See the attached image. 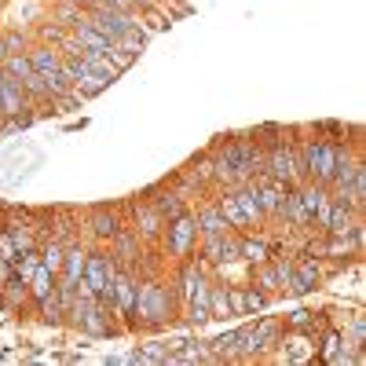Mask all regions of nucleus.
<instances>
[{
	"instance_id": "1",
	"label": "nucleus",
	"mask_w": 366,
	"mask_h": 366,
	"mask_svg": "<svg viewBox=\"0 0 366 366\" xmlns=\"http://www.w3.org/2000/svg\"><path fill=\"white\" fill-rule=\"evenodd\" d=\"M172 308H176V293L165 290L154 279H147L136 290V300H132V312L129 315H132L136 326H162V322L172 319Z\"/></svg>"
},
{
	"instance_id": "34",
	"label": "nucleus",
	"mask_w": 366,
	"mask_h": 366,
	"mask_svg": "<svg viewBox=\"0 0 366 366\" xmlns=\"http://www.w3.org/2000/svg\"><path fill=\"white\" fill-rule=\"evenodd\" d=\"M4 37V48H8V55H19V51H26V34H19V29H11V34H0Z\"/></svg>"
},
{
	"instance_id": "28",
	"label": "nucleus",
	"mask_w": 366,
	"mask_h": 366,
	"mask_svg": "<svg viewBox=\"0 0 366 366\" xmlns=\"http://www.w3.org/2000/svg\"><path fill=\"white\" fill-rule=\"evenodd\" d=\"M187 176H194L202 187H209V183H217V169H212V158L209 154H202V158H194L191 165H187Z\"/></svg>"
},
{
	"instance_id": "32",
	"label": "nucleus",
	"mask_w": 366,
	"mask_h": 366,
	"mask_svg": "<svg viewBox=\"0 0 366 366\" xmlns=\"http://www.w3.org/2000/svg\"><path fill=\"white\" fill-rule=\"evenodd\" d=\"M41 37H44L48 44H55V48H59V44H63V41L70 37V29H66V26H41Z\"/></svg>"
},
{
	"instance_id": "14",
	"label": "nucleus",
	"mask_w": 366,
	"mask_h": 366,
	"mask_svg": "<svg viewBox=\"0 0 366 366\" xmlns=\"http://www.w3.org/2000/svg\"><path fill=\"white\" fill-rule=\"evenodd\" d=\"M355 220H359V212H355L352 205H345V202L333 198V205H330V212H326V224H322V227H326L330 234H348Z\"/></svg>"
},
{
	"instance_id": "35",
	"label": "nucleus",
	"mask_w": 366,
	"mask_h": 366,
	"mask_svg": "<svg viewBox=\"0 0 366 366\" xmlns=\"http://www.w3.org/2000/svg\"><path fill=\"white\" fill-rule=\"evenodd\" d=\"M352 337H355V345H366V319L362 315H355V322H352Z\"/></svg>"
},
{
	"instance_id": "31",
	"label": "nucleus",
	"mask_w": 366,
	"mask_h": 366,
	"mask_svg": "<svg viewBox=\"0 0 366 366\" xmlns=\"http://www.w3.org/2000/svg\"><path fill=\"white\" fill-rule=\"evenodd\" d=\"M242 304H246V312H264V308H267V293L253 286V290L242 293Z\"/></svg>"
},
{
	"instance_id": "18",
	"label": "nucleus",
	"mask_w": 366,
	"mask_h": 366,
	"mask_svg": "<svg viewBox=\"0 0 366 366\" xmlns=\"http://www.w3.org/2000/svg\"><path fill=\"white\" fill-rule=\"evenodd\" d=\"M194 224H198V234H224V231H231L227 220H224V212H220V205L198 209L194 212Z\"/></svg>"
},
{
	"instance_id": "27",
	"label": "nucleus",
	"mask_w": 366,
	"mask_h": 366,
	"mask_svg": "<svg viewBox=\"0 0 366 366\" xmlns=\"http://www.w3.org/2000/svg\"><path fill=\"white\" fill-rule=\"evenodd\" d=\"M253 333H257V341H260V348L267 352L274 341H279V333H282V326H279V319H260V322H253Z\"/></svg>"
},
{
	"instance_id": "12",
	"label": "nucleus",
	"mask_w": 366,
	"mask_h": 366,
	"mask_svg": "<svg viewBox=\"0 0 366 366\" xmlns=\"http://www.w3.org/2000/svg\"><path fill=\"white\" fill-rule=\"evenodd\" d=\"M279 217H282L290 227H308V224H312V217H308V209H304V202H300V191H297V187H286L282 205H279Z\"/></svg>"
},
{
	"instance_id": "39",
	"label": "nucleus",
	"mask_w": 366,
	"mask_h": 366,
	"mask_svg": "<svg viewBox=\"0 0 366 366\" xmlns=\"http://www.w3.org/2000/svg\"><path fill=\"white\" fill-rule=\"evenodd\" d=\"M132 4H136V8H147V4H154V0H132Z\"/></svg>"
},
{
	"instance_id": "24",
	"label": "nucleus",
	"mask_w": 366,
	"mask_h": 366,
	"mask_svg": "<svg viewBox=\"0 0 366 366\" xmlns=\"http://www.w3.org/2000/svg\"><path fill=\"white\" fill-rule=\"evenodd\" d=\"M37 304H41V319H44V322H51V326H59V322H63V319H66V300H63V297H59L55 290H51V293H48L44 300H37Z\"/></svg>"
},
{
	"instance_id": "20",
	"label": "nucleus",
	"mask_w": 366,
	"mask_h": 366,
	"mask_svg": "<svg viewBox=\"0 0 366 366\" xmlns=\"http://www.w3.org/2000/svg\"><path fill=\"white\" fill-rule=\"evenodd\" d=\"M202 279H205V264H183V271H179V286H176V297H179V300H187Z\"/></svg>"
},
{
	"instance_id": "7",
	"label": "nucleus",
	"mask_w": 366,
	"mask_h": 366,
	"mask_svg": "<svg viewBox=\"0 0 366 366\" xmlns=\"http://www.w3.org/2000/svg\"><path fill=\"white\" fill-rule=\"evenodd\" d=\"M132 224H136L132 231H136L143 242H158V238L165 234V224H169V220H165L150 202H136V205H132Z\"/></svg>"
},
{
	"instance_id": "13",
	"label": "nucleus",
	"mask_w": 366,
	"mask_h": 366,
	"mask_svg": "<svg viewBox=\"0 0 366 366\" xmlns=\"http://www.w3.org/2000/svg\"><path fill=\"white\" fill-rule=\"evenodd\" d=\"M227 191H231V198H234L238 212L246 217V227H253V224H264V212H260V205H257V194H253V187H249V183H242V187H227Z\"/></svg>"
},
{
	"instance_id": "33",
	"label": "nucleus",
	"mask_w": 366,
	"mask_h": 366,
	"mask_svg": "<svg viewBox=\"0 0 366 366\" xmlns=\"http://www.w3.org/2000/svg\"><path fill=\"white\" fill-rule=\"evenodd\" d=\"M274 274H279V286L290 290V286H293V260H286V257L274 260Z\"/></svg>"
},
{
	"instance_id": "3",
	"label": "nucleus",
	"mask_w": 366,
	"mask_h": 366,
	"mask_svg": "<svg viewBox=\"0 0 366 366\" xmlns=\"http://www.w3.org/2000/svg\"><path fill=\"white\" fill-rule=\"evenodd\" d=\"M88 26L114 44V41H121L125 34H132V29L139 26V19H136V11H114V8L96 4V8H88Z\"/></svg>"
},
{
	"instance_id": "21",
	"label": "nucleus",
	"mask_w": 366,
	"mask_h": 366,
	"mask_svg": "<svg viewBox=\"0 0 366 366\" xmlns=\"http://www.w3.org/2000/svg\"><path fill=\"white\" fill-rule=\"evenodd\" d=\"M209 315L227 319L231 315V286H212L209 282Z\"/></svg>"
},
{
	"instance_id": "25",
	"label": "nucleus",
	"mask_w": 366,
	"mask_h": 366,
	"mask_svg": "<svg viewBox=\"0 0 366 366\" xmlns=\"http://www.w3.org/2000/svg\"><path fill=\"white\" fill-rule=\"evenodd\" d=\"M55 279H59V274H51V271H44V267H37L34 271V279H29L26 282V290H29V297H34V300H44L51 290H55Z\"/></svg>"
},
{
	"instance_id": "37",
	"label": "nucleus",
	"mask_w": 366,
	"mask_h": 366,
	"mask_svg": "<svg viewBox=\"0 0 366 366\" xmlns=\"http://www.w3.org/2000/svg\"><path fill=\"white\" fill-rule=\"evenodd\" d=\"M293 326H308V312H297L293 315Z\"/></svg>"
},
{
	"instance_id": "10",
	"label": "nucleus",
	"mask_w": 366,
	"mask_h": 366,
	"mask_svg": "<svg viewBox=\"0 0 366 366\" xmlns=\"http://www.w3.org/2000/svg\"><path fill=\"white\" fill-rule=\"evenodd\" d=\"M125 227L121 224V217L114 209H92L88 217H84V231L92 234V238H99V242H114V234Z\"/></svg>"
},
{
	"instance_id": "23",
	"label": "nucleus",
	"mask_w": 366,
	"mask_h": 366,
	"mask_svg": "<svg viewBox=\"0 0 366 366\" xmlns=\"http://www.w3.org/2000/svg\"><path fill=\"white\" fill-rule=\"evenodd\" d=\"M63 253H66L63 242H59V238H48L44 246H41V267L51 271V274H59V271H63Z\"/></svg>"
},
{
	"instance_id": "26",
	"label": "nucleus",
	"mask_w": 366,
	"mask_h": 366,
	"mask_svg": "<svg viewBox=\"0 0 366 366\" xmlns=\"http://www.w3.org/2000/svg\"><path fill=\"white\" fill-rule=\"evenodd\" d=\"M169 355H172V345H165V341H150V345H143V348H136V362H169Z\"/></svg>"
},
{
	"instance_id": "36",
	"label": "nucleus",
	"mask_w": 366,
	"mask_h": 366,
	"mask_svg": "<svg viewBox=\"0 0 366 366\" xmlns=\"http://www.w3.org/2000/svg\"><path fill=\"white\" fill-rule=\"evenodd\" d=\"M231 315H246V304H242V290H231Z\"/></svg>"
},
{
	"instance_id": "5",
	"label": "nucleus",
	"mask_w": 366,
	"mask_h": 366,
	"mask_svg": "<svg viewBox=\"0 0 366 366\" xmlns=\"http://www.w3.org/2000/svg\"><path fill=\"white\" fill-rule=\"evenodd\" d=\"M114 274H117V260H114V257H107V253H92V249H88L81 282H84L92 293L103 297V293L110 290V279H114Z\"/></svg>"
},
{
	"instance_id": "38",
	"label": "nucleus",
	"mask_w": 366,
	"mask_h": 366,
	"mask_svg": "<svg viewBox=\"0 0 366 366\" xmlns=\"http://www.w3.org/2000/svg\"><path fill=\"white\" fill-rule=\"evenodd\" d=\"M8 59V48H4V37H0V63H4Z\"/></svg>"
},
{
	"instance_id": "11",
	"label": "nucleus",
	"mask_w": 366,
	"mask_h": 366,
	"mask_svg": "<svg viewBox=\"0 0 366 366\" xmlns=\"http://www.w3.org/2000/svg\"><path fill=\"white\" fill-rule=\"evenodd\" d=\"M110 257L117 260V267H136L139 257H143V238H139L136 231L121 227V231L114 234V253H110Z\"/></svg>"
},
{
	"instance_id": "30",
	"label": "nucleus",
	"mask_w": 366,
	"mask_h": 366,
	"mask_svg": "<svg viewBox=\"0 0 366 366\" xmlns=\"http://www.w3.org/2000/svg\"><path fill=\"white\" fill-rule=\"evenodd\" d=\"M220 205V212H224V220H227V227L234 231V227H246V217H242V212H238V205H234V198H231V191L217 202Z\"/></svg>"
},
{
	"instance_id": "29",
	"label": "nucleus",
	"mask_w": 366,
	"mask_h": 366,
	"mask_svg": "<svg viewBox=\"0 0 366 366\" xmlns=\"http://www.w3.org/2000/svg\"><path fill=\"white\" fill-rule=\"evenodd\" d=\"M253 282H257V290H264L267 297L282 290V286H279V274H274V264H260V271H257Z\"/></svg>"
},
{
	"instance_id": "2",
	"label": "nucleus",
	"mask_w": 366,
	"mask_h": 366,
	"mask_svg": "<svg viewBox=\"0 0 366 366\" xmlns=\"http://www.w3.org/2000/svg\"><path fill=\"white\" fill-rule=\"evenodd\" d=\"M300 158H304V169H308V179L330 187L333 165H337V147L326 143V139H308V143L300 147Z\"/></svg>"
},
{
	"instance_id": "4",
	"label": "nucleus",
	"mask_w": 366,
	"mask_h": 366,
	"mask_svg": "<svg viewBox=\"0 0 366 366\" xmlns=\"http://www.w3.org/2000/svg\"><path fill=\"white\" fill-rule=\"evenodd\" d=\"M162 238H165V246H169L172 257H191L194 246H198V224H194V217H191V212H179L176 220L165 224Z\"/></svg>"
},
{
	"instance_id": "15",
	"label": "nucleus",
	"mask_w": 366,
	"mask_h": 366,
	"mask_svg": "<svg viewBox=\"0 0 366 366\" xmlns=\"http://www.w3.org/2000/svg\"><path fill=\"white\" fill-rule=\"evenodd\" d=\"M187 304V319L194 322V326H202V322H209L212 315H209V279H202L198 286H194V293L183 300Z\"/></svg>"
},
{
	"instance_id": "6",
	"label": "nucleus",
	"mask_w": 366,
	"mask_h": 366,
	"mask_svg": "<svg viewBox=\"0 0 366 366\" xmlns=\"http://www.w3.org/2000/svg\"><path fill=\"white\" fill-rule=\"evenodd\" d=\"M29 110H34V103H29V96L22 92L19 77L0 74V117H29Z\"/></svg>"
},
{
	"instance_id": "16",
	"label": "nucleus",
	"mask_w": 366,
	"mask_h": 366,
	"mask_svg": "<svg viewBox=\"0 0 366 366\" xmlns=\"http://www.w3.org/2000/svg\"><path fill=\"white\" fill-rule=\"evenodd\" d=\"M150 205H154L165 220H176L179 212H187V202H183L172 187H158V191H154V198H150Z\"/></svg>"
},
{
	"instance_id": "19",
	"label": "nucleus",
	"mask_w": 366,
	"mask_h": 366,
	"mask_svg": "<svg viewBox=\"0 0 366 366\" xmlns=\"http://www.w3.org/2000/svg\"><path fill=\"white\" fill-rule=\"evenodd\" d=\"M169 362H212V352L202 341H179V345H172Z\"/></svg>"
},
{
	"instance_id": "8",
	"label": "nucleus",
	"mask_w": 366,
	"mask_h": 366,
	"mask_svg": "<svg viewBox=\"0 0 366 366\" xmlns=\"http://www.w3.org/2000/svg\"><path fill=\"white\" fill-rule=\"evenodd\" d=\"M231 260H238V238L231 231L202 234V264H231Z\"/></svg>"
},
{
	"instance_id": "17",
	"label": "nucleus",
	"mask_w": 366,
	"mask_h": 366,
	"mask_svg": "<svg viewBox=\"0 0 366 366\" xmlns=\"http://www.w3.org/2000/svg\"><path fill=\"white\" fill-rule=\"evenodd\" d=\"M84 260H88V249L81 246V242H70L66 246V253H63V279H70V282H81V274H84Z\"/></svg>"
},
{
	"instance_id": "22",
	"label": "nucleus",
	"mask_w": 366,
	"mask_h": 366,
	"mask_svg": "<svg viewBox=\"0 0 366 366\" xmlns=\"http://www.w3.org/2000/svg\"><path fill=\"white\" fill-rule=\"evenodd\" d=\"M267 242L264 238H238V260H249V264H267Z\"/></svg>"
},
{
	"instance_id": "9",
	"label": "nucleus",
	"mask_w": 366,
	"mask_h": 366,
	"mask_svg": "<svg viewBox=\"0 0 366 366\" xmlns=\"http://www.w3.org/2000/svg\"><path fill=\"white\" fill-rule=\"evenodd\" d=\"M319 286H322V264H319V257L293 260V286H290V293H312Z\"/></svg>"
}]
</instances>
